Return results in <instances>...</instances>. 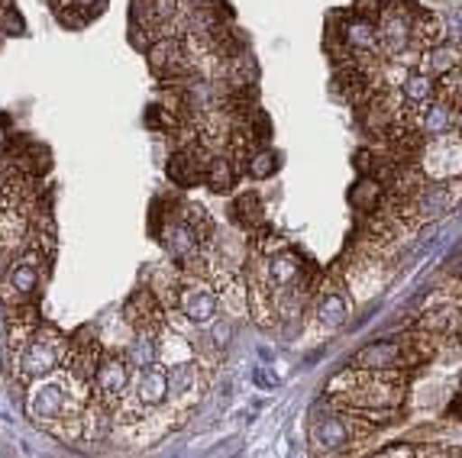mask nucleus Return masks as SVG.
<instances>
[{
	"label": "nucleus",
	"instance_id": "f03ea898",
	"mask_svg": "<svg viewBox=\"0 0 462 458\" xmlns=\"http://www.w3.org/2000/svg\"><path fill=\"white\" fill-rule=\"evenodd\" d=\"M175 310L185 316V323L208 329L220 314V298H217V288L210 284V278L181 271L175 284Z\"/></svg>",
	"mask_w": 462,
	"mask_h": 458
},
{
	"label": "nucleus",
	"instance_id": "cd10ccee",
	"mask_svg": "<svg viewBox=\"0 0 462 458\" xmlns=\"http://www.w3.org/2000/svg\"><path fill=\"white\" fill-rule=\"evenodd\" d=\"M382 455H417V449H414V445L398 443V445H388V449H382Z\"/></svg>",
	"mask_w": 462,
	"mask_h": 458
},
{
	"label": "nucleus",
	"instance_id": "dca6fc26",
	"mask_svg": "<svg viewBox=\"0 0 462 458\" xmlns=\"http://www.w3.org/2000/svg\"><path fill=\"white\" fill-rule=\"evenodd\" d=\"M239 181V161L230 152H214L204 169V184H208L214 194H226L233 191Z\"/></svg>",
	"mask_w": 462,
	"mask_h": 458
},
{
	"label": "nucleus",
	"instance_id": "aec40b11",
	"mask_svg": "<svg viewBox=\"0 0 462 458\" xmlns=\"http://www.w3.org/2000/svg\"><path fill=\"white\" fill-rule=\"evenodd\" d=\"M349 204H353L356 210H363V214H375V210H382V204H385V184L372 175H363V181L349 191Z\"/></svg>",
	"mask_w": 462,
	"mask_h": 458
},
{
	"label": "nucleus",
	"instance_id": "39448f33",
	"mask_svg": "<svg viewBox=\"0 0 462 458\" xmlns=\"http://www.w3.org/2000/svg\"><path fill=\"white\" fill-rule=\"evenodd\" d=\"M130 384H133V368L126 365L124 355L100 352L97 368H94V378H91V398L114 410L130 394Z\"/></svg>",
	"mask_w": 462,
	"mask_h": 458
},
{
	"label": "nucleus",
	"instance_id": "4be33fe9",
	"mask_svg": "<svg viewBox=\"0 0 462 458\" xmlns=\"http://www.w3.org/2000/svg\"><path fill=\"white\" fill-rule=\"evenodd\" d=\"M233 216H236V223L243 229L259 226V223L265 220V206H263V200H259V194H255V191L239 194V197L233 200Z\"/></svg>",
	"mask_w": 462,
	"mask_h": 458
},
{
	"label": "nucleus",
	"instance_id": "ddd939ff",
	"mask_svg": "<svg viewBox=\"0 0 462 458\" xmlns=\"http://www.w3.org/2000/svg\"><path fill=\"white\" fill-rule=\"evenodd\" d=\"M417 130L424 133L427 139L456 133V104H449L447 97L427 100L424 107L417 110Z\"/></svg>",
	"mask_w": 462,
	"mask_h": 458
},
{
	"label": "nucleus",
	"instance_id": "a211bd4d",
	"mask_svg": "<svg viewBox=\"0 0 462 458\" xmlns=\"http://www.w3.org/2000/svg\"><path fill=\"white\" fill-rule=\"evenodd\" d=\"M398 94H401V100H404V107L420 110L427 100L437 97V78L424 75V71H408V78L401 81Z\"/></svg>",
	"mask_w": 462,
	"mask_h": 458
},
{
	"label": "nucleus",
	"instance_id": "a878e982",
	"mask_svg": "<svg viewBox=\"0 0 462 458\" xmlns=\"http://www.w3.org/2000/svg\"><path fill=\"white\" fill-rule=\"evenodd\" d=\"M353 165H356V171H363V175H375V152L372 149H359V152L353 155Z\"/></svg>",
	"mask_w": 462,
	"mask_h": 458
},
{
	"label": "nucleus",
	"instance_id": "c756f323",
	"mask_svg": "<svg viewBox=\"0 0 462 458\" xmlns=\"http://www.w3.org/2000/svg\"><path fill=\"white\" fill-rule=\"evenodd\" d=\"M253 378H255V384H265V388H269V384H275V378H269V374H265L263 368H259V371H255Z\"/></svg>",
	"mask_w": 462,
	"mask_h": 458
},
{
	"label": "nucleus",
	"instance_id": "412c9836",
	"mask_svg": "<svg viewBox=\"0 0 462 458\" xmlns=\"http://www.w3.org/2000/svg\"><path fill=\"white\" fill-rule=\"evenodd\" d=\"M278 169H282V159H278L275 149H269V145H253L246 155V171L255 178V181H265V178L278 175Z\"/></svg>",
	"mask_w": 462,
	"mask_h": 458
},
{
	"label": "nucleus",
	"instance_id": "4468645a",
	"mask_svg": "<svg viewBox=\"0 0 462 458\" xmlns=\"http://www.w3.org/2000/svg\"><path fill=\"white\" fill-rule=\"evenodd\" d=\"M337 36L343 39L346 52L353 55H365V52H378V23L372 20H363V16H349L343 20V26L337 30ZM382 55V52H378Z\"/></svg>",
	"mask_w": 462,
	"mask_h": 458
},
{
	"label": "nucleus",
	"instance_id": "423d86ee",
	"mask_svg": "<svg viewBox=\"0 0 462 458\" xmlns=\"http://www.w3.org/2000/svg\"><path fill=\"white\" fill-rule=\"evenodd\" d=\"M169 371V404L175 417H188L191 407L200 398V384H204V371H200V362L185 359L175 362V365L165 368Z\"/></svg>",
	"mask_w": 462,
	"mask_h": 458
},
{
	"label": "nucleus",
	"instance_id": "2eb2a0df",
	"mask_svg": "<svg viewBox=\"0 0 462 458\" xmlns=\"http://www.w3.org/2000/svg\"><path fill=\"white\" fill-rule=\"evenodd\" d=\"M456 65H462V46H456V42H437V46L424 49V52L417 55V71H424V75H447V71H453Z\"/></svg>",
	"mask_w": 462,
	"mask_h": 458
},
{
	"label": "nucleus",
	"instance_id": "c85d7f7f",
	"mask_svg": "<svg viewBox=\"0 0 462 458\" xmlns=\"http://www.w3.org/2000/svg\"><path fill=\"white\" fill-rule=\"evenodd\" d=\"M449 417H453V420H462V394H456L453 398V404H449Z\"/></svg>",
	"mask_w": 462,
	"mask_h": 458
},
{
	"label": "nucleus",
	"instance_id": "7c9ffc66",
	"mask_svg": "<svg viewBox=\"0 0 462 458\" xmlns=\"http://www.w3.org/2000/svg\"><path fill=\"white\" fill-rule=\"evenodd\" d=\"M191 7H204V4H210V0H188Z\"/></svg>",
	"mask_w": 462,
	"mask_h": 458
},
{
	"label": "nucleus",
	"instance_id": "bb28decb",
	"mask_svg": "<svg viewBox=\"0 0 462 458\" xmlns=\"http://www.w3.org/2000/svg\"><path fill=\"white\" fill-rule=\"evenodd\" d=\"M71 4H75V7L85 10L88 16H97V14H100V7H104L107 0H71Z\"/></svg>",
	"mask_w": 462,
	"mask_h": 458
},
{
	"label": "nucleus",
	"instance_id": "0eeeda50",
	"mask_svg": "<svg viewBox=\"0 0 462 458\" xmlns=\"http://www.w3.org/2000/svg\"><path fill=\"white\" fill-rule=\"evenodd\" d=\"M420 169L430 181H449L462 171V136L449 133V136L427 139L424 155H420Z\"/></svg>",
	"mask_w": 462,
	"mask_h": 458
},
{
	"label": "nucleus",
	"instance_id": "6ab92c4d",
	"mask_svg": "<svg viewBox=\"0 0 462 458\" xmlns=\"http://www.w3.org/2000/svg\"><path fill=\"white\" fill-rule=\"evenodd\" d=\"M346 316H349V300H346V294H343V290L327 288L324 294L317 298V320L324 323L327 329L343 326V323H346Z\"/></svg>",
	"mask_w": 462,
	"mask_h": 458
},
{
	"label": "nucleus",
	"instance_id": "7ed1b4c3",
	"mask_svg": "<svg viewBox=\"0 0 462 458\" xmlns=\"http://www.w3.org/2000/svg\"><path fill=\"white\" fill-rule=\"evenodd\" d=\"M359 435H369L365 433V420L359 410L324 413V417H317L314 426H310V439H314L317 452H327V455H333V452H346Z\"/></svg>",
	"mask_w": 462,
	"mask_h": 458
},
{
	"label": "nucleus",
	"instance_id": "1a4fd4ad",
	"mask_svg": "<svg viewBox=\"0 0 462 458\" xmlns=\"http://www.w3.org/2000/svg\"><path fill=\"white\" fill-rule=\"evenodd\" d=\"M130 398L143 410H162L169 404V371L162 368V362H155L143 371H133Z\"/></svg>",
	"mask_w": 462,
	"mask_h": 458
},
{
	"label": "nucleus",
	"instance_id": "f257e3e1",
	"mask_svg": "<svg viewBox=\"0 0 462 458\" xmlns=\"http://www.w3.org/2000/svg\"><path fill=\"white\" fill-rule=\"evenodd\" d=\"M65 355H69V339L55 326L42 323L30 336V343L23 345V352L16 355L14 371L20 381H39V378L59 371L65 365Z\"/></svg>",
	"mask_w": 462,
	"mask_h": 458
},
{
	"label": "nucleus",
	"instance_id": "9b49d317",
	"mask_svg": "<svg viewBox=\"0 0 462 458\" xmlns=\"http://www.w3.org/2000/svg\"><path fill=\"white\" fill-rule=\"evenodd\" d=\"M349 365L359 368V371H388V368L404 365V349L394 339H375V343L356 352V359Z\"/></svg>",
	"mask_w": 462,
	"mask_h": 458
},
{
	"label": "nucleus",
	"instance_id": "5701e85b",
	"mask_svg": "<svg viewBox=\"0 0 462 458\" xmlns=\"http://www.w3.org/2000/svg\"><path fill=\"white\" fill-rule=\"evenodd\" d=\"M55 16H59V23H62L65 30H81V26L91 20V16H88L81 7H75V4H65V7H59V10H55Z\"/></svg>",
	"mask_w": 462,
	"mask_h": 458
},
{
	"label": "nucleus",
	"instance_id": "393cba45",
	"mask_svg": "<svg viewBox=\"0 0 462 458\" xmlns=\"http://www.w3.org/2000/svg\"><path fill=\"white\" fill-rule=\"evenodd\" d=\"M443 23H447V39L462 46V7H453L447 16H443Z\"/></svg>",
	"mask_w": 462,
	"mask_h": 458
},
{
	"label": "nucleus",
	"instance_id": "20e7f679",
	"mask_svg": "<svg viewBox=\"0 0 462 458\" xmlns=\"http://www.w3.org/2000/svg\"><path fill=\"white\" fill-rule=\"evenodd\" d=\"M46 261L49 255H42L39 249H23L16 252V259L7 268V281H4V300L10 307L30 304L39 294V284L46 275Z\"/></svg>",
	"mask_w": 462,
	"mask_h": 458
},
{
	"label": "nucleus",
	"instance_id": "f8f14e48",
	"mask_svg": "<svg viewBox=\"0 0 462 458\" xmlns=\"http://www.w3.org/2000/svg\"><path fill=\"white\" fill-rule=\"evenodd\" d=\"M162 336H165V329H136L124 349L126 365H130L133 371H143V368L155 365V362L162 359Z\"/></svg>",
	"mask_w": 462,
	"mask_h": 458
},
{
	"label": "nucleus",
	"instance_id": "6e6552de",
	"mask_svg": "<svg viewBox=\"0 0 462 458\" xmlns=\"http://www.w3.org/2000/svg\"><path fill=\"white\" fill-rule=\"evenodd\" d=\"M456 184L449 181H427L414 197L404 206V220L417 223V220H437V216L449 214L456 204Z\"/></svg>",
	"mask_w": 462,
	"mask_h": 458
},
{
	"label": "nucleus",
	"instance_id": "9d476101",
	"mask_svg": "<svg viewBox=\"0 0 462 458\" xmlns=\"http://www.w3.org/2000/svg\"><path fill=\"white\" fill-rule=\"evenodd\" d=\"M124 314L133 329H165L169 326V310H165V304L159 300V294L149 288H139L136 294L126 300Z\"/></svg>",
	"mask_w": 462,
	"mask_h": 458
},
{
	"label": "nucleus",
	"instance_id": "f3484780",
	"mask_svg": "<svg viewBox=\"0 0 462 458\" xmlns=\"http://www.w3.org/2000/svg\"><path fill=\"white\" fill-rule=\"evenodd\" d=\"M417 329L427 333V336H433L437 343L439 339H459L462 314L453 310V307H439V310H430V314L420 316V320H417Z\"/></svg>",
	"mask_w": 462,
	"mask_h": 458
},
{
	"label": "nucleus",
	"instance_id": "b1692460",
	"mask_svg": "<svg viewBox=\"0 0 462 458\" xmlns=\"http://www.w3.org/2000/svg\"><path fill=\"white\" fill-rule=\"evenodd\" d=\"M385 7H388V0H356L353 14L363 16V20H372V23H378L382 14H385Z\"/></svg>",
	"mask_w": 462,
	"mask_h": 458
}]
</instances>
